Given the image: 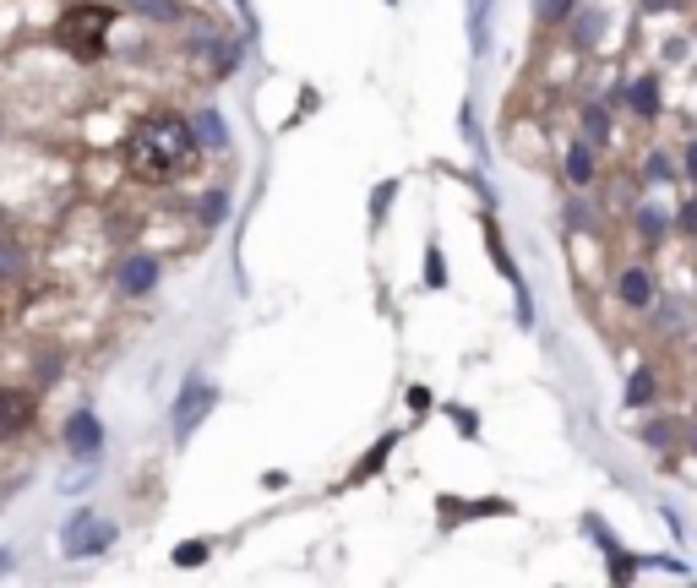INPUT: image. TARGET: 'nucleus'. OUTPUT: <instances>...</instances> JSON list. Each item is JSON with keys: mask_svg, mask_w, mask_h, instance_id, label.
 Returning a JSON list of instances; mask_svg holds the SVG:
<instances>
[{"mask_svg": "<svg viewBox=\"0 0 697 588\" xmlns=\"http://www.w3.org/2000/svg\"><path fill=\"white\" fill-rule=\"evenodd\" d=\"M202 159L197 137H191V115H175V110H153L131 126L126 137V170L148 186H169L180 180L191 164Z\"/></svg>", "mask_w": 697, "mask_h": 588, "instance_id": "obj_1", "label": "nucleus"}, {"mask_svg": "<svg viewBox=\"0 0 697 588\" xmlns=\"http://www.w3.org/2000/svg\"><path fill=\"white\" fill-rule=\"evenodd\" d=\"M110 28H115V12L110 7H99V0H77V7L61 17V45L77 61H99L110 50Z\"/></svg>", "mask_w": 697, "mask_h": 588, "instance_id": "obj_2", "label": "nucleus"}, {"mask_svg": "<svg viewBox=\"0 0 697 588\" xmlns=\"http://www.w3.org/2000/svg\"><path fill=\"white\" fill-rule=\"evenodd\" d=\"M115 539H121L115 517H104V512H93V506H77V512L61 523V555H66V561H93V555H104Z\"/></svg>", "mask_w": 697, "mask_h": 588, "instance_id": "obj_3", "label": "nucleus"}, {"mask_svg": "<svg viewBox=\"0 0 697 588\" xmlns=\"http://www.w3.org/2000/svg\"><path fill=\"white\" fill-rule=\"evenodd\" d=\"M610 295H616V305H621V311L643 316V311H654V305H659V278H654V267H648V262H626V267H616Z\"/></svg>", "mask_w": 697, "mask_h": 588, "instance_id": "obj_4", "label": "nucleus"}, {"mask_svg": "<svg viewBox=\"0 0 697 588\" xmlns=\"http://www.w3.org/2000/svg\"><path fill=\"white\" fill-rule=\"evenodd\" d=\"M213 409H218V387H213V381H202V376H191V381L180 387V398H175V414H169L175 441H191V430H197Z\"/></svg>", "mask_w": 697, "mask_h": 588, "instance_id": "obj_5", "label": "nucleus"}, {"mask_svg": "<svg viewBox=\"0 0 697 588\" xmlns=\"http://www.w3.org/2000/svg\"><path fill=\"white\" fill-rule=\"evenodd\" d=\"M159 278H164V262H159L153 251H126V257L115 262V289H121L126 300H148V295L159 289Z\"/></svg>", "mask_w": 697, "mask_h": 588, "instance_id": "obj_6", "label": "nucleus"}, {"mask_svg": "<svg viewBox=\"0 0 697 588\" xmlns=\"http://www.w3.org/2000/svg\"><path fill=\"white\" fill-rule=\"evenodd\" d=\"M61 441H66V452H72V458L93 463V458L104 452V425H99V414H93V409H77V414L66 420Z\"/></svg>", "mask_w": 697, "mask_h": 588, "instance_id": "obj_7", "label": "nucleus"}, {"mask_svg": "<svg viewBox=\"0 0 697 588\" xmlns=\"http://www.w3.org/2000/svg\"><path fill=\"white\" fill-rule=\"evenodd\" d=\"M626 110H632V121H659L664 93H659V77H654V72L626 77Z\"/></svg>", "mask_w": 697, "mask_h": 588, "instance_id": "obj_8", "label": "nucleus"}, {"mask_svg": "<svg viewBox=\"0 0 697 588\" xmlns=\"http://www.w3.org/2000/svg\"><path fill=\"white\" fill-rule=\"evenodd\" d=\"M561 175H567V186H594L599 180V148H588L583 137H572L567 153H561Z\"/></svg>", "mask_w": 697, "mask_h": 588, "instance_id": "obj_9", "label": "nucleus"}, {"mask_svg": "<svg viewBox=\"0 0 697 588\" xmlns=\"http://www.w3.org/2000/svg\"><path fill=\"white\" fill-rule=\"evenodd\" d=\"M632 229H637V240H643L648 251H659L664 235H670V208H659V202H632Z\"/></svg>", "mask_w": 697, "mask_h": 588, "instance_id": "obj_10", "label": "nucleus"}, {"mask_svg": "<svg viewBox=\"0 0 697 588\" xmlns=\"http://www.w3.org/2000/svg\"><path fill=\"white\" fill-rule=\"evenodd\" d=\"M28 420H34V398H28L23 387H7V381H0V436L28 430Z\"/></svg>", "mask_w": 697, "mask_h": 588, "instance_id": "obj_11", "label": "nucleus"}, {"mask_svg": "<svg viewBox=\"0 0 697 588\" xmlns=\"http://www.w3.org/2000/svg\"><path fill=\"white\" fill-rule=\"evenodd\" d=\"M191 137H197L202 153H224V148H229V126H224L218 110H197V115H191Z\"/></svg>", "mask_w": 697, "mask_h": 588, "instance_id": "obj_12", "label": "nucleus"}, {"mask_svg": "<svg viewBox=\"0 0 697 588\" xmlns=\"http://www.w3.org/2000/svg\"><path fill=\"white\" fill-rule=\"evenodd\" d=\"M567 28H572V45L578 50H594L599 45V28H605V7H583V0H578V12L567 17Z\"/></svg>", "mask_w": 697, "mask_h": 588, "instance_id": "obj_13", "label": "nucleus"}, {"mask_svg": "<svg viewBox=\"0 0 697 588\" xmlns=\"http://www.w3.org/2000/svg\"><path fill=\"white\" fill-rule=\"evenodd\" d=\"M610 137H616L610 104H588V110H583V142H588V148H610Z\"/></svg>", "mask_w": 697, "mask_h": 588, "instance_id": "obj_14", "label": "nucleus"}, {"mask_svg": "<svg viewBox=\"0 0 697 588\" xmlns=\"http://www.w3.org/2000/svg\"><path fill=\"white\" fill-rule=\"evenodd\" d=\"M654 398H659V371H654V365L632 371V381H626V409H648Z\"/></svg>", "mask_w": 697, "mask_h": 588, "instance_id": "obj_15", "label": "nucleus"}, {"mask_svg": "<svg viewBox=\"0 0 697 588\" xmlns=\"http://www.w3.org/2000/svg\"><path fill=\"white\" fill-rule=\"evenodd\" d=\"M469 50L474 55L491 50V0H469Z\"/></svg>", "mask_w": 697, "mask_h": 588, "instance_id": "obj_16", "label": "nucleus"}, {"mask_svg": "<svg viewBox=\"0 0 697 588\" xmlns=\"http://www.w3.org/2000/svg\"><path fill=\"white\" fill-rule=\"evenodd\" d=\"M131 12H137V17H148V23H164V28H175V23L186 17L180 0H131Z\"/></svg>", "mask_w": 697, "mask_h": 588, "instance_id": "obj_17", "label": "nucleus"}, {"mask_svg": "<svg viewBox=\"0 0 697 588\" xmlns=\"http://www.w3.org/2000/svg\"><path fill=\"white\" fill-rule=\"evenodd\" d=\"M393 447H398V430H388V436H382V441H377V447H371V452L360 458V468H355V474H348V479H355V485H360V479H371V474H382V463L393 458Z\"/></svg>", "mask_w": 697, "mask_h": 588, "instance_id": "obj_18", "label": "nucleus"}, {"mask_svg": "<svg viewBox=\"0 0 697 588\" xmlns=\"http://www.w3.org/2000/svg\"><path fill=\"white\" fill-rule=\"evenodd\" d=\"M572 12H578V0H534V23L540 28H567Z\"/></svg>", "mask_w": 697, "mask_h": 588, "instance_id": "obj_19", "label": "nucleus"}, {"mask_svg": "<svg viewBox=\"0 0 697 588\" xmlns=\"http://www.w3.org/2000/svg\"><path fill=\"white\" fill-rule=\"evenodd\" d=\"M675 175H681V170H675L670 153H659V148L643 153V180H648V186H664V180H675Z\"/></svg>", "mask_w": 697, "mask_h": 588, "instance_id": "obj_20", "label": "nucleus"}, {"mask_svg": "<svg viewBox=\"0 0 697 588\" xmlns=\"http://www.w3.org/2000/svg\"><path fill=\"white\" fill-rule=\"evenodd\" d=\"M485 240H491V262H496V273L502 278H512V289H523V278H518V267H512V257H507V246H502V235H496V224L485 218Z\"/></svg>", "mask_w": 697, "mask_h": 588, "instance_id": "obj_21", "label": "nucleus"}, {"mask_svg": "<svg viewBox=\"0 0 697 588\" xmlns=\"http://www.w3.org/2000/svg\"><path fill=\"white\" fill-rule=\"evenodd\" d=\"M605 566H610L616 583H632V577H637V555H626L616 539H605Z\"/></svg>", "mask_w": 697, "mask_h": 588, "instance_id": "obj_22", "label": "nucleus"}, {"mask_svg": "<svg viewBox=\"0 0 697 588\" xmlns=\"http://www.w3.org/2000/svg\"><path fill=\"white\" fill-rule=\"evenodd\" d=\"M197 218L213 229V224H224L229 218V191H202V202H197Z\"/></svg>", "mask_w": 697, "mask_h": 588, "instance_id": "obj_23", "label": "nucleus"}, {"mask_svg": "<svg viewBox=\"0 0 697 588\" xmlns=\"http://www.w3.org/2000/svg\"><path fill=\"white\" fill-rule=\"evenodd\" d=\"M23 273H28V251L7 240V246H0V284H12V278H23Z\"/></svg>", "mask_w": 697, "mask_h": 588, "instance_id": "obj_24", "label": "nucleus"}, {"mask_svg": "<svg viewBox=\"0 0 697 588\" xmlns=\"http://www.w3.org/2000/svg\"><path fill=\"white\" fill-rule=\"evenodd\" d=\"M388 202H398V180H382V186L371 191V229H382V218H388Z\"/></svg>", "mask_w": 697, "mask_h": 588, "instance_id": "obj_25", "label": "nucleus"}, {"mask_svg": "<svg viewBox=\"0 0 697 588\" xmlns=\"http://www.w3.org/2000/svg\"><path fill=\"white\" fill-rule=\"evenodd\" d=\"M207 550H213L207 539H180L169 561H175V566H202V561H207Z\"/></svg>", "mask_w": 697, "mask_h": 588, "instance_id": "obj_26", "label": "nucleus"}, {"mask_svg": "<svg viewBox=\"0 0 697 588\" xmlns=\"http://www.w3.org/2000/svg\"><path fill=\"white\" fill-rule=\"evenodd\" d=\"M426 284H431V289L447 284V262H442V246H436V240L426 246Z\"/></svg>", "mask_w": 697, "mask_h": 588, "instance_id": "obj_27", "label": "nucleus"}, {"mask_svg": "<svg viewBox=\"0 0 697 588\" xmlns=\"http://www.w3.org/2000/svg\"><path fill=\"white\" fill-rule=\"evenodd\" d=\"M643 441L648 447H675V420H648L643 425Z\"/></svg>", "mask_w": 697, "mask_h": 588, "instance_id": "obj_28", "label": "nucleus"}, {"mask_svg": "<svg viewBox=\"0 0 697 588\" xmlns=\"http://www.w3.org/2000/svg\"><path fill=\"white\" fill-rule=\"evenodd\" d=\"M561 218H567V229H588V224H594V208H588V202H583V197H572V202H567V213H561Z\"/></svg>", "mask_w": 697, "mask_h": 588, "instance_id": "obj_29", "label": "nucleus"}, {"mask_svg": "<svg viewBox=\"0 0 697 588\" xmlns=\"http://www.w3.org/2000/svg\"><path fill=\"white\" fill-rule=\"evenodd\" d=\"M670 229H681V235L697 240V202H681V213H670Z\"/></svg>", "mask_w": 697, "mask_h": 588, "instance_id": "obj_30", "label": "nucleus"}, {"mask_svg": "<svg viewBox=\"0 0 697 588\" xmlns=\"http://www.w3.org/2000/svg\"><path fill=\"white\" fill-rule=\"evenodd\" d=\"M681 175L697 186V142H686V148H681Z\"/></svg>", "mask_w": 697, "mask_h": 588, "instance_id": "obj_31", "label": "nucleus"}, {"mask_svg": "<svg viewBox=\"0 0 697 588\" xmlns=\"http://www.w3.org/2000/svg\"><path fill=\"white\" fill-rule=\"evenodd\" d=\"M409 409H415V414L431 409V387H409Z\"/></svg>", "mask_w": 697, "mask_h": 588, "instance_id": "obj_32", "label": "nucleus"}, {"mask_svg": "<svg viewBox=\"0 0 697 588\" xmlns=\"http://www.w3.org/2000/svg\"><path fill=\"white\" fill-rule=\"evenodd\" d=\"M7 572H12V550H7V545H0V577H7Z\"/></svg>", "mask_w": 697, "mask_h": 588, "instance_id": "obj_33", "label": "nucleus"}, {"mask_svg": "<svg viewBox=\"0 0 697 588\" xmlns=\"http://www.w3.org/2000/svg\"><path fill=\"white\" fill-rule=\"evenodd\" d=\"M686 441H692V447H697V414H692V420H686Z\"/></svg>", "mask_w": 697, "mask_h": 588, "instance_id": "obj_34", "label": "nucleus"}, {"mask_svg": "<svg viewBox=\"0 0 697 588\" xmlns=\"http://www.w3.org/2000/svg\"><path fill=\"white\" fill-rule=\"evenodd\" d=\"M388 7H398V0H388Z\"/></svg>", "mask_w": 697, "mask_h": 588, "instance_id": "obj_35", "label": "nucleus"}]
</instances>
